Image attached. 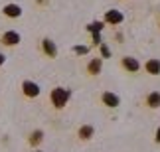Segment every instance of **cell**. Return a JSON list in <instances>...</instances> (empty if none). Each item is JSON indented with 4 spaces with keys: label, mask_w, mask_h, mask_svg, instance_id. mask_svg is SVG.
Here are the masks:
<instances>
[{
    "label": "cell",
    "mask_w": 160,
    "mask_h": 152,
    "mask_svg": "<svg viewBox=\"0 0 160 152\" xmlns=\"http://www.w3.org/2000/svg\"><path fill=\"white\" fill-rule=\"evenodd\" d=\"M69 91L67 89H63V87H55L53 91H52V95H50V99H52V103L58 109H61V107H65V103L69 101Z\"/></svg>",
    "instance_id": "1"
},
{
    "label": "cell",
    "mask_w": 160,
    "mask_h": 152,
    "mask_svg": "<svg viewBox=\"0 0 160 152\" xmlns=\"http://www.w3.org/2000/svg\"><path fill=\"white\" fill-rule=\"evenodd\" d=\"M22 91H24L26 97H38L40 95V87H38V83H34V81H24Z\"/></svg>",
    "instance_id": "2"
},
{
    "label": "cell",
    "mask_w": 160,
    "mask_h": 152,
    "mask_svg": "<svg viewBox=\"0 0 160 152\" xmlns=\"http://www.w3.org/2000/svg\"><path fill=\"white\" fill-rule=\"evenodd\" d=\"M105 22H107V24H113V26L121 24V22H122V12H119V10H107Z\"/></svg>",
    "instance_id": "3"
},
{
    "label": "cell",
    "mask_w": 160,
    "mask_h": 152,
    "mask_svg": "<svg viewBox=\"0 0 160 152\" xmlns=\"http://www.w3.org/2000/svg\"><path fill=\"white\" fill-rule=\"evenodd\" d=\"M122 67H125L127 71H131V73H137V71L140 69V63L134 57H122Z\"/></svg>",
    "instance_id": "4"
},
{
    "label": "cell",
    "mask_w": 160,
    "mask_h": 152,
    "mask_svg": "<svg viewBox=\"0 0 160 152\" xmlns=\"http://www.w3.org/2000/svg\"><path fill=\"white\" fill-rule=\"evenodd\" d=\"M18 42H20V34L18 32H6L2 36V44L4 46H16Z\"/></svg>",
    "instance_id": "5"
},
{
    "label": "cell",
    "mask_w": 160,
    "mask_h": 152,
    "mask_svg": "<svg viewBox=\"0 0 160 152\" xmlns=\"http://www.w3.org/2000/svg\"><path fill=\"white\" fill-rule=\"evenodd\" d=\"M101 99H103V103H105L107 107H119V103H121L119 97H117L115 93H109V91H107V93H103Z\"/></svg>",
    "instance_id": "6"
},
{
    "label": "cell",
    "mask_w": 160,
    "mask_h": 152,
    "mask_svg": "<svg viewBox=\"0 0 160 152\" xmlns=\"http://www.w3.org/2000/svg\"><path fill=\"white\" fill-rule=\"evenodd\" d=\"M4 14L10 16V18H18V16H22V8L18 4H6L4 6Z\"/></svg>",
    "instance_id": "7"
},
{
    "label": "cell",
    "mask_w": 160,
    "mask_h": 152,
    "mask_svg": "<svg viewBox=\"0 0 160 152\" xmlns=\"http://www.w3.org/2000/svg\"><path fill=\"white\" fill-rule=\"evenodd\" d=\"M146 105L152 107V109H158L160 107V93H158V91L148 93V97H146Z\"/></svg>",
    "instance_id": "8"
},
{
    "label": "cell",
    "mask_w": 160,
    "mask_h": 152,
    "mask_svg": "<svg viewBox=\"0 0 160 152\" xmlns=\"http://www.w3.org/2000/svg\"><path fill=\"white\" fill-rule=\"evenodd\" d=\"M42 44H44V51H46V56H50V57H55V56H58V47H55V44H53L52 40H44Z\"/></svg>",
    "instance_id": "9"
},
{
    "label": "cell",
    "mask_w": 160,
    "mask_h": 152,
    "mask_svg": "<svg viewBox=\"0 0 160 152\" xmlns=\"http://www.w3.org/2000/svg\"><path fill=\"white\" fill-rule=\"evenodd\" d=\"M146 71L150 75H158L160 73V59H148L146 61Z\"/></svg>",
    "instance_id": "10"
},
{
    "label": "cell",
    "mask_w": 160,
    "mask_h": 152,
    "mask_svg": "<svg viewBox=\"0 0 160 152\" xmlns=\"http://www.w3.org/2000/svg\"><path fill=\"white\" fill-rule=\"evenodd\" d=\"M101 59L99 57H95V59H91V61H89V65H87V71H89V73L91 75H97V73H101Z\"/></svg>",
    "instance_id": "11"
},
{
    "label": "cell",
    "mask_w": 160,
    "mask_h": 152,
    "mask_svg": "<svg viewBox=\"0 0 160 152\" xmlns=\"http://www.w3.org/2000/svg\"><path fill=\"white\" fill-rule=\"evenodd\" d=\"M93 126H91V125H83L81 126V129H79V136H81L83 138V140H87V138H91V136H93Z\"/></svg>",
    "instance_id": "12"
},
{
    "label": "cell",
    "mask_w": 160,
    "mask_h": 152,
    "mask_svg": "<svg viewBox=\"0 0 160 152\" xmlns=\"http://www.w3.org/2000/svg\"><path fill=\"white\" fill-rule=\"evenodd\" d=\"M42 136H44V132H42V130H34L30 142H32V144H38V142H42Z\"/></svg>",
    "instance_id": "13"
},
{
    "label": "cell",
    "mask_w": 160,
    "mask_h": 152,
    "mask_svg": "<svg viewBox=\"0 0 160 152\" xmlns=\"http://www.w3.org/2000/svg\"><path fill=\"white\" fill-rule=\"evenodd\" d=\"M87 30H89V32H93V34H99L101 30H103V24L101 22H93L91 26H87Z\"/></svg>",
    "instance_id": "14"
},
{
    "label": "cell",
    "mask_w": 160,
    "mask_h": 152,
    "mask_svg": "<svg viewBox=\"0 0 160 152\" xmlns=\"http://www.w3.org/2000/svg\"><path fill=\"white\" fill-rule=\"evenodd\" d=\"M89 50H87V47H85V46H77L75 47V53H79V56H83V53H87Z\"/></svg>",
    "instance_id": "15"
},
{
    "label": "cell",
    "mask_w": 160,
    "mask_h": 152,
    "mask_svg": "<svg viewBox=\"0 0 160 152\" xmlns=\"http://www.w3.org/2000/svg\"><path fill=\"white\" fill-rule=\"evenodd\" d=\"M101 53H103V56H105V57H109V56H111L109 47H107V46H103V44H101Z\"/></svg>",
    "instance_id": "16"
},
{
    "label": "cell",
    "mask_w": 160,
    "mask_h": 152,
    "mask_svg": "<svg viewBox=\"0 0 160 152\" xmlns=\"http://www.w3.org/2000/svg\"><path fill=\"white\" fill-rule=\"evenodd\" d=\"M93 40H95V44H101V36L99 34H93Z\"/></svg>",
    "instance_id": "17"
},
{
    "label": "cell",
    "mask_w": 160,
    "mask_h": 152,
    "mask_svg": "<svg viewBox=\"0 0 160 152\" xmlns=\"http://www.w3.org/2000/svg\"><path fill=\"white\" fill-rule=\"evenodd\" d=\"M4 61H6V57H4V56H2V53H0V65H2V63H4Z\"/></svg>",
    "instance_id": "18"
},
{
    "label": "cell",
    "mask_w": 160,
    "mask_h": 152,
    "mask_svg": "<svg viewBox=\"0 0 160 152\" xmlns=\"http://www.w3.org/2000/svg\"><path fill=\"white\" fill-rule=\"evenodd\" d=\"M156 142H160V129L156 130Z\"/></svg>",
    "instance_id": "19"
}]
</instances>
